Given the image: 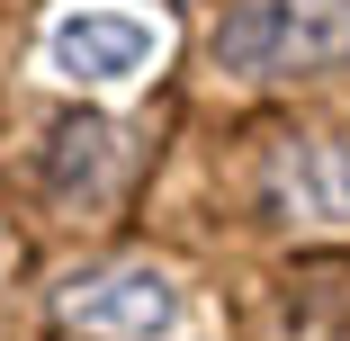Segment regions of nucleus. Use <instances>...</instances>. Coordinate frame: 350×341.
Returning a JSON list of instances; mask_svg holds the SVG:
<instances>
[{
    "label": "nucleus",
    "instance_id": "f03ea898",
    "mask_svg": "<svg viewBox=\"0 0 350 341\" xmlns=\"http://www.w3.org/2000/svg\"><path fill=\"white\" fill-rule=\"evenodd\" d=\"M162 63V18L135 0H72L45 27V72H63L72 90H126Z\"/></svg>",
    "mask_w": 350,
    "mask_h": 341
},
{
    "label": "nucleus",
    "instance_id": "f257e3e1",
    "mask_svg": "<svg viewBox=\"0 0 350 341\" xmlns=\"http://www.w3.org/2000/svg\"><path fill=\"white\" fill-rule=\"evenodd\" d=\"M216 63L243 81H297L350 63V0H243L216 36Z\"/></svg>",
    "mask_w": 350,
    "mask_h": 341
},
{
    "label": "nucleus",
    "instance_id": "7ed1b4c3",
    "mask_svg": "<svg viewBox=\"0 0 350 341\" xmlns=\"http://www.w3.org/2000/svg\"><path fill=\"white\" fill-rule=\"evenodd\" d=\"M63 314L108 332V341H171L180 332V288L162 269H99V279L63 288Z\"/></svg>",
    "mask_w": 350,
    "mask_h": 341
},
{
    "label": "nucleus",
    "instance_id": "20e7f679",
    "mask_svg": "<svg viewBox=\"0 0 350 341\" xmlns=\"http://www.w3.org/2000/svg\"><path fill=\"white\" fill-rule=\"evenodd\" d=\"M297 207L314 216V225H350V153H306L297 162Z\"/></svg>",
    "mask_w": 350,
    "mask_h": 341
}]
</instances>
